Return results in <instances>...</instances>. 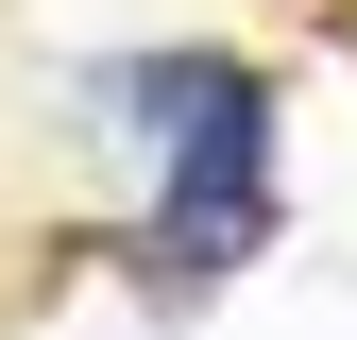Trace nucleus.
<instances>
[{
    "instance_id": "f257e3e1",
    "label": "nucleus",
    "mask_w": 357,
    "mask_h": 340,
    "mask_svg": "<svg viewBox=\"0 0 357 340\" xmlns=\"http://www.w3.org/2000/svg\"><path fill=\"white\" fill-rule=\"evenodd\" d=\"M273 238V85H221V102L188 119V137L153 153V222H137V289L153 307H188V289H221L238 255Z\"/></svg>"
}]
</instances>
